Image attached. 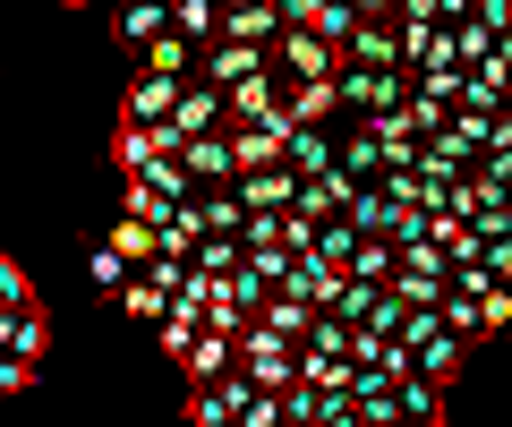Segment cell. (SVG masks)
Segmentation results:
<instances>
[{"mask_svg": "<svg viewBox=\"0 0 512 427\" xmlns=\"http://www.w3.org/2000/svg\"><path fill=\"white\" fill-rule=\"evenodd\" d=\"M239 368H248L256 376V385H299V342L291 334H274V325H265V316H256V325H248V334H239Z\"/></svg>", "mask_w": 512, "mask_h": 427, "instance_id": "obj_1", "label": "cell"}, {"mask_svg": "<svg viewBox=\"0 0 512 427\" xmlns=\"http://www.w3.org/2000/svg\"><path fill=\"white\" fill-rule=\"evenodd\" d=\"M342 103H350V120L393 112V103H410V69H359V60H342Z\"/></svg>", "mask_w": 512, "mask_h": 427, "instance_id": "obj_2", "label": "cell"}, {"mask_svg": "<svg viewBox=\"0 0 512 427\" xmlns=\"http://www.w3.org/2000/svg\"><path fill=\"white\" fill-rule=\"evenodd\" d=\"M248 393H256L248 368H231V376H197V385H188V419H197V427H222V419H239V410H248Z\"/></svg>", "mask_w": 512, "mask_h": 427, "instance_id": "obj_3", "label": "cell"}, {"mask_svg": "<svg viewBox=\"0 0 512 427\" xmlns=\"http://www.w3.org/2000/svg\"><path fill=\"white\" fill-rule=\"evenodd\" d=\"M359 69H410V43H402V9L393 18H359V35H350V52Z\"/></svg>", "mask_w": 512, "mask_h": 427, "instance_id": "obj_4", "label": "cell"}, {"mask_svg": "<svg viewBox=\"0 0 512 427\" xmlns=\"http://www.w3.org/2000/svg\"><path fill=\"white\" fill-rule=\"evenodd\" d=\"M274 60H282L291 77H333V69H342V43H333V35H316V26H282Z\"/></svg>", "mask_w": 512, "mask_h": 427, "instance_id": "obj_5", "label": "cell"}, {"mask_svg": "<svg viewBox=\"0 0 512 427\" xmlns=\"http://www.w3.org/2000/svg\"><path fill=\"white\" fill-rule=\"evenodd\" d=\"M180 94H188V77H171V69H137V86H128L120 120H171V112H180Z\"/></svg>", "mask_w": 512, "mask_h": 427, "instance_id": "obj_6", "label": "cell"}, {"mask_svg": "<svg viewBox=\"0 0 512 427\" xmlns=\"http://www.w3.org/2000/svg\"><path fill=\"white\" fill-rule=\"evenodd\" d=\"M265 60H274V43H239V35H222V43H205L197 77H214V86H239V77H256Z\"/></svg>", "mask_w": 512, "mask_h": 427, "instance_id": "obj_7", "label": "cell"}, {"mask_svg": "<svg viewBox=\"0 0 512 427\" xmlns=\"http://www.w3.org/2000/svg\"><path fill=\"white\" fill-rule=\"evenodd\" d=\"M180 163L197 171V180H239V137L231 129H197V137H180Z\"/></svg>", "mask_w": 512, "mask_h": 427, "instance_id": "obj_8", "label": "cell"}, {"mask_svg": "<svg viewBox=\"0 0 512 427\" xmlns=\"http://www.w3.org/2000/svg\"><path fill=\"white\" fill-rule=\"evenodd\" d=\"M0 351L52 359V316H43V299H26V308H0Z\"/></svg>", "mask_w": 512, "mask_h": 427, "instance_id": "obj_9", "label": "cell"}, {"mask_svg": "<svg viewBox=\"0 0 512 427\" xmlns=\"http://www.w3.org/2000/svg\"><path fill=\"white\" fill-rule=\"evenodd\" d=\"M239 197H248V214H291V205H299V171L291 163L239 171Z\"/></svg>", "mask_w": 512, "mask_h": 427, "instance_id": "obj_10", "label": "cell"}, {"mask_svg": "<svg viewBox=\"0 0 512 427\" xmlns=\"http://www.w3.org/2000/svg\"><path fill=\"white\" fill-rule=\"evenodd\" d=\"M171 299H180V291H171V282L154 274V265H137V274L120 282V316H128V325H163V316H171Z\"/></svg>", "mask_w": 512, "mask_h": 427, "instance_id": "obj_11", "label": "cell"}, {"mask_svg": "<svg viewBox=\"0 0 512 427\" xmlns=\"http://www.w3.org/2000/svg\"><path fill=\"white\" fill-rule=\"evenodd\" d=\"M333 163H342V120H333V129H325V120H299V129H291V171L316 180V171H333Z\"/></svg>", "mask_w": 512, "mask_h": 427, "instance_id": "obj_12", "label": "cell"}, {"mask_svg": "<svg viewBox=\"0 0 512 427\" xmlns=\"http://www.w3.org/2000/svg\"><path fill=\"white\" fill-rule=\"evenodd\" d=\"M111 26L128 52H146L154 35H171V0H111Z\"/></svg>", "mask_w": 512, "mask_h": 427, "instance_id": "obj_13", "label": "cell"}, {"mask_svg": "<svg viewBox=\"0 0 512 427\" xmlns=\"http://www.w3.org/2000/svg\"><path fill=\"white\" fill-rule=\"evenodd\" d=\"M239 368V334H222V325H205L197 342H188V359H180V376L197 385V376H231Z\"/></svg>", "mask_w": 512, "mask_h": 427, "instance_id": "obj_14", "label": "cell"}, {"mask_svg": "<svg viewBox=\"0 0 512 427\" xmlns=\"http://www.w3.org/2000/svg\"><path fill=\"white\" fill-rule=\"evenodd\" d=\"M342 171H350V180H384V137H376V120H342Z\"/></svg>", "mask_w": 512, "mask_h": 427, "instance_id": "obj_15", "label": "cell"}, {"mask_svg": "<svg viewBox=\"0 0 512 427\" xmlns=\"http://www.w3.org/2000/svg\"><path fill=\"white\" fill-rule=\"evenodd\" d=\"M222 18H231L222 0H171V26H180L188 43H222Z\"/></svg>", "mask_w": 512, "mask_h": 427, "instance_id": "obj_16", "label": "cell"}, {"mask_svg": "<svg viewBox=\"0 0 512 427\" xmlns=\"http://www.w3.org/2000/svg\"><path fill=\"white\" fill-rule=\"evenodd\" d=\"M205 334V308H188V299H171V316L154 325V342H163V359H188V342Z\"/></svg>", "mask_w": 512, "mask_h": 427, "instance_id": "obj_17", "label": "cell"}, {"mask_svg": "<svg viewBox=\"0 0 512 427\" xmlns=\"http://www.w3.org/2000/svg\"><path fill=\"white\" fill-rule=\"evenodd\" d=\"M444 393H453V385H436V376H410V385H402V410H410L419 427H444V410H453Z\"/></svg>", "mask_w": 512, "mask_h": 427, "instance_id": "obj_18", "label": "cell"}, {"mask_svg": "<svg viewBox=\"0 0 512 427\" xmlns=\"http://www.w3.org/2000/svg\"><path fill=\"white\" fill-rule=\"evenodd\" d=\"M350 274H367V282H393V274H402V240H384V231H367V248L350 257Z\"/></svg>", "mask_w": 512, "mask_h": 427, "instance_id": "obj_19", "label": "cell"}, {"mask_svg": "<svg viewBox=\"0 0 512 427\" xmlns=\"http://www.w3.org/2000/svg\"><path fill=\"white\" fill-rule=\"evenodd\" d=\"M86 274H94V291H111V299H120V282L137 274V265H128L111 240H94V248H86Z\"/></svg>", "mask_w": 512, "mask_h": 427, "instance_id": "obj_20", "label": "cell"}, {"mask_svg": "<svg viewBox=\"0 0 512 427\" xmlns=\"http://www.w3.org/2000/svg\"><path fill=\"white\" fill-rule=\"evenodd\" d=\"M282 410H291V427H325V385H282Z\"/></svg>", "mask_w": 512, "mask_h": 427, "instance_id": "obj_21", "label": "cell"}, {"mask_svg": "<svg viewBox=\"0 0 512 427\" xmlns=\"http://www.w3.org/2000/svg\"><path fill=\"white\" fill-rule=\"evenodd\" d=\"M60 9H103V0H60Z\"/></svg>", "mask_w": 512, "mask_h": 427, "instance_id": "obj_22", "label": "cell"}, {"mask_svg": "<svg viewBox=\"0 0 512 427\" xmlns=\"http://www.w3.org/2000/svg\"><path fill=\"white\" fill-rule=\"evenodd\" d=\"M504 120H512V86H504Z\"/></svg>", "mask_w": 512, "mask_h": 427, "instance_id": "obj_23", "label": "cell"}, {"mask_svg": "<svg viewBox=\"0 0 512 427\" xmlns=\"http://www.w3.org/2000/svg\"><path fill=\"white\" fill-rule=\"evenodd\" d=\"M504 342H512V334H504Z\"/></svg>", "mask_w": 512, "mask_h": 427, "instance_id": "obj_24", "label": "cell"}]
</instances>
